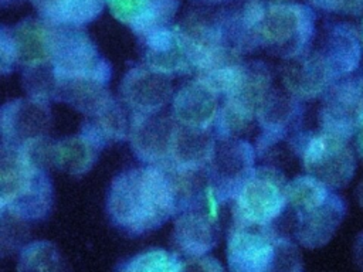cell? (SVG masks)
Masks as SVG:
<instances>
[{"label":"cell","instance_id":"cell-1","mask_svg":"<svg viewBox=\"0 0 363 272\" xmlns=\"http://www.w3.org/2000/svg\"><path fill=\"white\" fill-rule=\"evenodd\" d=\"M177 212V196L166 166L146 164L116 174L106 194L109 221L138 237L160 228Z\"/></svg>","mask_w":363,"mask_h":272},{"label":"cell","instance_id":"cell-2","mask_svg":"<svg viewBox=\"0 0 363 272\" xmlns=\"http://www.w3.org/2000/svg\"><path fill=\"white\" fill-rule=\"evenodd\" d=\"M54 187L48 169L24 147L0 149V210L23 221L48 217Z\"/></svg>","mask_w":363,"mask_h":272},{"label":"cell","instance_id":"cell-3","mask_svg":"<svg viewBox=\"0 0 363 272\" xmlns=\"http://www.w3.org/2000/svg\"><path fill=\"white\" fill-rule=\"evenodd\" d=\"M254 47L292 60L305 54L315 34V14L305 4L252 1L241 13Z\"/></svg>","mask_w":363,"mask_h":272},{"label":"cell","instance_id":"cell-4","mask_svg":"<svg viewBox=\"0 0 363 272\" xmlns=\"http://www.w3.org/2000/svg\"><path fill=\"white\" fill-rule=\"evenodd\" d=\"M286 197L288 205L295 212L294 234L298 242L309 249L329 242L345 218L343 200L309 174L288 181Z\"/></svg>","mask_w":363,"mask_h":272},{"label":"cell","instance_id":"cell-5","mask_svg":"<svg viewBox=\"0 0 363 272\" xmlns=\"http://www.w3.org/2000/svg\"><path fill=\"white\" fill-rule=\"evenodd\" d=\"M230 272H295L299 271L296 248L271 227L235 225L227 239Z\"/></svg>","mask_w":363,"mask_h":272},{"label":"cell","instance_id":"cell-6","mask_svg":"<svg viewBox=\"0 0 363 272\" xmlns=\"http://www.w3.org/2000/svg\"><path fill=\"white\" fill-rule=\"evenodd\" d=\"M285 176L275 167H255L233 198L235 225L271 227L288 205Z\"/></svg>","mask_w":363,"mask_h":272},{"label":"cell","instance_id":"cell-7","mask_svg":"<svg viewBox=\"0 0 363 272\" xmlns=\"http://www.w3.org/2000/svg\"><path fill=\"white\" fill-rule=\"evenodd\" d=\"M301 157L306 174L332 190L345 187L354 174L356 159L349 140L323 130L305 139L301 144Z\"/></svg>","mask_w":363,"mask_h":272},{"label":"cell","instance_id":"cell-8","mask_svg":"<svg viewBox=\"0 0 363 272\" xmlns=\"http://www.w3.org/2000/svg\"><path fill=\"white\" fill-rule=\"evenodd\" d=\"M218 201L214 188L200 201L189 204L174 215L173 245L189 258L204 256L218 242Z\"/></svg>","mask_w":363,"mask_h":272},{"label":"cell","instance_id":"cell-9","mask_svg":"<svg viewBox=\"0 0 363 272\" xmlns=\"http://www.w3.org/2000/svg\"><path fill=\"white\" fill-rule=\"evenodd\" d=\"M257 150L241 137H217L206 166L210 184L220 203L233 200L241 184L254 171Z\"/></svg>","mask_w":363,"mask_h":272},{"label":"cell","instance_id":"cell-10","mask_svg":"<svg viewBox=\"0 0 363 272\" xmlns=\"http://www.w3.org/2000/svg\"><path fill=\"white\" fill-rule=\"evenodd\" d=\"M52 125L50 102L34 98L7 101L0 112L1 146L21 147L48 137Z\"/></svg>","mask_w":363,"mask_h":272},{"label":"cell","instance_id":"cell-11","mask_svg":"<svg viewBox=\"0 0 363 272\" xmlns=\"http://www.w3.org/2000/svg\"><path fill=\"white\" fill-rule=\"evenodd\" d=\"M145 64L166 75H180L196 71L191 42L179 26H166L142 37Z\"/></svg>","mask_w":363,"mask_h":272},{"label":"cell","instance_id":"cell-12","mask_svg":"<svg viewBox=\"0 0 363 272\" xmlns=\"http://www.w3.org/2000/svg\"><path fill=\"white\" fill-rule=\"evenodd\" d=\"M121 102L132 113H159L173 99L170 75L150 67L130 68L119 85Z\"/></svg>","mask_w":363,"mask_h":272},{"label":"cell","instance_id":"cell-13","mask_svg":"<svg viewBox=\"0 0 363 272\" xmlns=\"http://www.w3.org/2000/svg\"><path fill=\"white\" fill-rule=\"evenodd\" d=\"M362 105V78H342L323 94L319 112L320 130L350 140Z\"/></svg>","mask_w":363,"mask_h":272},{"label":"cell","instance_id":"cell-14","mask_svg":"<svg viewBox=\"0 0 363 272\" xmlns=\"http://www.w3.org/2000/svg\"><path fill=\"white\" fill-rule=\"evenodd\" d=\"M174 126L173 116L163 112L132 113L129 142L135 157L146 164H167Z\"/></svg>","mask_w":363,"mask_h":272},{"label":"cell","instance_id":"cell-15","mask_svg":"<svg viewBox=\"0 0 363 272\" xmlns=\"http://www.w3.org/2000/svg\"><path fill=\"white\" fill-rule=\"evenodd\" d=\"M286 91L271 89L257 110V123L261 129L257 139V153L264 156L271 147L282 142L299 115V105Z\"/></svg>","mask_w":363,"mask_h":272},{"label":"cell","instance_id":"cell-16","mask_svg":"<svg viewBox=\"0 0 363 272\" xmlns=\"http://www.w3.org/2000/svg\"><path fill=\"white\" fill-rule=\"evenodd\" d=\"M220 95L196 78L182 85L172 99V116L184 126L214 129L221 103Z\"/></svg>","mask_w":363,"mask_h":272},{"label":"cell","instance_id":"cell-17","mask_svg":"<svg viewBox=\"0 0 363 272\" xmlns=\"http://www.w3.org/2000/svg\"><path fill=\"white\" fill-rule=\"evenodd\" d=\"M112 16L140 38L170 26L179 0H106Z\"/></svg>","mask_w":363,"mask_h":272},{"label":"cell","instance_id":"cell-18","mask_svg":"<svg viewBox=\"0 0 363 272\" xmlns=\"http://www.w3.org/2000/svg\"><path fill=\"white\" fill-rule=\"evenodd\" d=\"M286 61L288 64L281 69L282 84L285 91L299 101L323 95L335 84L316 51H306Z\"/></svg>","mask_w":363,"mask_h":272},{"label":"cell","instance_id":"cell-19","mask_svg":"<svg viewBox=\"0 0 363 272\" xmlns=\"http://www.w3.org/2000/svg\"><path fill=\"white\" fill-rule=\"evenodd\" d=\"M360 41L357 31L350 24L340 23L328 28L316 52L335 82L357 68L360 62Z\"/></svg>","mask_w":363,"mask_h":272},{"label":"cell","instance_id":"cell-20","mask_svg":"<svg viewBox=\"0 0 363 272\" xmlns=\"http://www.w3.org/2000/svg\"><path fill=\"white\" fill-rule=\"evenodd\" d=\"M216 142L214 129H199L176 122L169 163L174 169H206Z\"/></svg>","mask_w":363,"mask_h":272},{"label":"cell","instance_id":"cell-21","mask_svg":"<svg viewBox=\"0 0 363 272\" xmlns=\"http://www.w3.org/2000/svg\"><path fill=\"white\" fill-rule=\"evenodd\" d=\"M102 150L88 137L71 135L58 140H52L50 149L51 167L74 177H82L96 163Z\"/></svg>","mask_w":363,"mask_h":272},{"label":"cell","instance_id":"cell-22","mask_svg":"<svg viewBox=\"0 0 363 272\" xmlns=\"http://www.w3.org/2000/svg\"><path fill=\"white\" fill-rule=\"evenodd\" d=\"M129 129L130 122H128L126 110L123 105L113 98L96 115L86 118L79 129V133L104 150L111 143L129 137Z\"/></svg>","mask_w":363,"mask_h":272},{"label":"cell","instance_id":"cell-23","mask_svg":"<svg viewBox=\"0 0 363 272\" xmlns=\"http://www.w3.org/2000/svg\"><path fill=\"white\" fill-rule=\"evenodd\" d=\"M41 20L65 27H82L94 21L106 0H30Z\"/></svg>","mask_w":363,"mask_h":272},{"label":"cell","instance_id":"cell-24","mask_svg":"<svg viewBox=\"0 0 363 272\" xmlns=\"http://www.w3.org/2000/svg\"><path fill=\"white\" fill-rule=\"evenodd\" d=\"M18 272H67L58 248L48 241H34L21 248Z\"/></svg>","mask_w":363,"mask_h":272},{"label":"cell","instance_id":"cell-25","mask_svg":"<svg viewBox=\"0 0 363 272\" xmlns=\"http://www.w3.org/2000/svg\"><path fill=\"white\" fill-rule=\"evenodd\" d=\"M183 261L172 251L150 248L128 259L121 272H182Z\"/></svg>","mask_w":363,"mask_h":272},{"label":"cell","instance_id":"cell-26","mask_svg":"<svg viewBox=\"0 0 363 272\" xmlns=\"http://www.w3.org/2000/svg\"><path fill=\"white\" fill-rule=\"evenodd\" d=\"M18 65L17 48L11 28L1 26L0 30V71L3 75H7L16 69Z\"/></svg>","mask_w":363,"mask_h":272},{"label":"cell","instance_id":"cell-27","mask_svg":"<svg viewBox=\"0 0 363 272\" xmlns=\"http://www.w3.org/2000/svg\"><path fill=\"white\" fill-rule=\"evenodd\" d=\"M316 7L340 14H359L363 11V0H311Z\"/></svg>","mask_w":363,"mask_h":272},{"label":"cell","instance_id":"cell-28","mask_svg":"<svg viewBox=\"0 0 363 272\" xmlns=\"http://www.w3.org/2000/svg\"><path fill=\"white\" fill-rule=\"evenodd\" d=\"M182 272H225V269L216 258L204 255L183 262Z\"/></svg>","mask_w":363,"mask_h":272},{"label":"cell","instance_id":"cell-29","mask_svg":"<svg viewBox=\"0 0 363 272\" xmlns=\"http://www.w3.org/2000/svg\"><path fill=\"white\" fill-rule=\"evenodd\" d=\"M353 139H354L357 153L363 157V78H362V105H360V112H359Z\"/></svg>","mask_w":363,"mask_h":272},{"label":"cell","instance_id":"cell-30","mask_svg":"<svg viewBox=\"0 0 363 272\" xmlns=\"http://www.w3.org/2000/svg\"><path fill=\"white\" fill-rule=\"evenodd\" d=\"M356 196H357V200L360 203V205L363 207V181L359 184V187L356 188Z\"/></svg>","mask_w":363,"mask_h":272},{"label":"cell","instance_id":"cell-31","mask_svg":"<svg viewBox=\"0 0 363 272\" xmlns=\"http://www.w3.org/2000/svg\"><path fill=\"white\" fill-rule=\"evenodd\" d=\"M197 1H201V3H206V4H216V3H221L224 0H197Z\"/></svg>","mask_w":363,"mask_h":272},{"label":"cell","instance_id":"cell-32","mask_svg":"<svg viewBox=\"0 0 363 272\" xmlns=\"http://www.w3.org/2000/svg\"><path fill=\"white\" fill-rule=\"evenodd\" d=\"M360 40H362V45H363V21H362V34H360Z\"/></svg>","mask_w":363,"mask_h":272},{"label":"cell","instance_id":"cell-33","mask_svg":"<svg viewBox=\"0 0 363 272\" xmlns=\"http://www.w3.org/2000/svg\"><path fill=\"white\" fill-rule=\"evenodd\" d=\"M295 272H302V271H301V269H299V271H295Z\"/></svg>","mask_w":363,"mask_h":272}]
</instances>
